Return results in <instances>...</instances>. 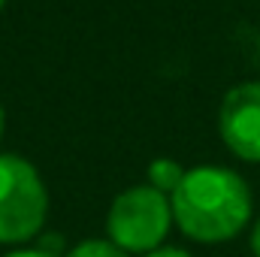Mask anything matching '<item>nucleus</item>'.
<instances>
[{
	"label": "nucleus",
	"mask_w": 260,
	"mask_h": 257,
	"mask_svg": "<svg viewBox=\"0 0 260 257\" xmlns=\"http://www.w3.org/2000/svg\"><path fill=\"white\" fill-rule=\"evenodd\" d=\"M3 127H6V112H3V103H0V139H3Z\"/></svg>",
	"instance_id": "obj_10"
},
{
	"label": "nucleus",
	"mask_w": 260,
	"mask_h": 257,
	"mask_svg": "<svg viewBox=\"0 0 260 257\" xmlns=\"http://www.w3.org/2000/svg\"><path fill=\"white\" fill-rule=\"evenodd\" d=\"M170 203L182 236L200 245H221L236 239L251 224L254 212L248 182L236 170L218 164L191 167Z\"/></svg>",
	"instance_id": "obj_1"
},
{
	"label": "nucleus",
	"mask_w": 260,
	"mask_h": 257,
	"mask_svg": "<svg viewBox=\"0 0 260 257\" xmlns=\"http://www.w3.org/2000/svg\"><path fill=\"white\" fill-rule=\"evenodd\" d=\"M173 221L170 197L151 185H130L112 197L106 212V239H112L130 257H145L167 245Z\"/></svg>",
	"instance_id": "obj_3"
},
{
	"label": "nucleus",
	"mask_w": 260,
	"mask_h": 257,
	"mask_svg": "<svg viewBox=\"0 0 260 257\" xmlns=\"http://www.w3.org/2000/svg\"><path fill=\"white\" fill-rule=\"evenodd\" d=\"M0 257H61V254H52L40 245H21V248H6Z\"/></svg>",
	"instance_id": "obj_7"
},
{
	"label": "nucleus",
	"mask_w": 260,
	"mask_h": 257,
	"mask_svg": "<svg viewBox=\"0 0 260 257\" xmlns=\"http://www.w3.org/2000/svg\"><path fill=\"white\" fill-rule=\"evenodd\" d=\"M49 218V188L43 173L21 154L0 151V245L34 242Z\"/></svg>",
	"instance_id": "obj_2"
},
{
	"label": "nucleus",
	"mask_w": 260,
	"mask_h": 257,
	"mask_svg": "<svg viewBox=\"0 0 260 257\" xmlns=\"http://www.w3.org/2000/svg\"><path fill=\"white\" fill-rule=\"evenodd\" d=\"M64 257H130V254L121 251L106 236H88V239H79L73 248H67Z\"/></svg>",
	"instance_id": "obj_6"
},
{
	"label": "nucleus",
	"mask_w": 260,
	"mask_h": 257,
	"mask_svg": "<svg viewBox=\"0 0 260 257\" xmlns=\"http://www.w3.org/2000/svg\"><path fill=\"white\" fill-rule=\"evenodd\" d=\"M248 245H251V254L260 257V218L251 224V239H248Z\"/></svg>",
	"instance_id": "obj_9"
},
{
	"label": "nucleus",
	"mask_w": 260,
	"mask_h": 257,
	"mask_svg": "<svg viewBox=\"0 0 260 257\" xmlns=\"http://www.w3.org/2000/svg\"><path fill=\"white\" fill-rule=\"evenodd\" d=\"M3 6H6V0H0V9H3Z\"/></svg>",
	"instance_id": "obj_11"
},
{
	"label": "nucleus",
	"mask_w": 260,
	"mask_h": 257,
	"mask_svg": "<svg viewBox=\"0 0 260 257\" xmlns=\"http://www.w3.org/2000/svg\"><path fill=\"white\" fill-rule=\"evenodd\" d=\"M218 133L239 160L260 164V82H239L224 94Z\"/></svg>",
	"instance_id": "obj_4"
},
{
	"label": "nucleus",
	"mask_w": 260,
	"mask_h": 257,
	"mask_svg": "<svg viewBox=\"0 0 260 257\" xmlns=\"http://www.w3.org/2000/svg\"><path fill=\"white\" fill-rule=\"evenodd\" d=\"M145 257H194V254L188 248H179V245H164V248H157V251H151Z\"/></svg>",
	"instance_id": "obj_8"
},
{
	"label": "nucleus",
	"mask_w": 260,
	"mask_h": 257,
	"mask_svg": "<svg viewBox=\"0 0 260 257\" xmlns=\"http://www.w3.org/2000/svg\"><path fill=\"white\" fill-rule=\"evenodd\" d=\"M185 173H188V167H182L176 157H154L148 164V170H145V185H151L154 191L173 197V194L179 191Z\"/></svg>",
	"instance_id": "obj_5"
}]
</instances>
